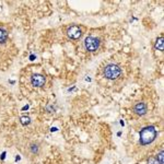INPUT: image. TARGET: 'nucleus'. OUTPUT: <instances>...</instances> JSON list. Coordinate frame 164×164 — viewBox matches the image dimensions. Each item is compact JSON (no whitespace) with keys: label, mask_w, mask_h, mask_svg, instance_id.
Returning <instances> with one entry per match:
<instances>
[{"label":"nucleus","mask_w":164,"mask_h":164,"mask_svg":"<svg viewBox=\"0 0 164 164\" xmlns=\"http://www.w3.org/2000/svg\"><path fill=\"white\" fill-rule=\"evenodd\" d=\"M154 48L157 50H160V52H163L164 49V39L163 37H157V41H155L154 43Z\"/></svg>","instance_id":"nucleus-7"},{"label":"nucleus","mask_w":164,"mask_h":164,"mask_svg":"<svg viewBox=\"0 0 164 164\" xmlns=\"http://www.w3.org/2000/svg\"><path fill=\"white\" fill-rule=\"evenodd\" d=\"M20 123L22 126H27L31 124V118L29 116H21L20 117Z\"/></svg>","instance_id":"nucleus-10"},{"label":"nucleus","mask_w":164,"mask_h":164,"mask_svg":"<svg viewBox=\"0 0 164 164\" xmlns=\"http://www.w3.org/2000/svg\"><path fill=\"white\" fill-rule=\"evenodd\" d=\"M46 78L43 75H39V73H34L31 77V84L34 88H42L45 85Z\"/></svg>","instance_id":"nucleus-5"},{"label":"nucleus","mask_w":164,"mask_h":164,"mask_svg":"<svg viewBox=\"0 0 164 164\" xmlns=\"http://www.w3.org/2000/svg\"><path fill=\"white\" fill-rule=\"evenodd\" d=\"M100 39L98 37H94V36H88L84 39V42H83V46H84L85 50L88 52H96V50L100 48Z\"/></svg>","instance_id":"nucleus-3"},{"label":"nucleus","mask_w":164,"mask_h":164,"mask_svg":"<svg viewBox=\"0 0 164 164\" xmlns=\"http://www.w3.org/2000/svg\"><path fill=\"white\" fill-rule=\"evenodd\" d=\"M30 151L33 154H37L39 152V144L37 142H32L30 144Z\"/></svg>","instance_id":"nucleus-9"},{"label":"nucleus","mask_w":164,"mask_h":164,"mask_svg":"<svg viewBox=\"0 0 164 164\" xmlns=\"http://www.w3.org/2000/svg\"><path fill=\"white\" fill-rule=\"evenodd\" d=\"M148 164H159V162H157V160L155 157H151L148 159Z\"/></svg>","instance_id":"nucleus-13"},{"label":"nucleus","mask_w":164,"mask_h":164,"mask_svg":"<svg viewBox=\"0 0 164 164\" xmlns=\"http://www.w3.org/2000/svg\"><path fill=\"white\" fill-rule=\"evenodd\" d=\"M67 36L71 39H79L82 36V30L78 25H71L67 29Z\"/></svg>","instance_id":"nucleus-4"},{"label":"nucleus","mask_w":164,"mask_h":164,"mask_svg":"<svg viewBox=\"0 0 164 164\" xmlns=\"http://www.w3.org/2000/svg\"><path fill=\"white\" fill-rule=\"evenodd\" d=\"M134 112L139 116H144L148 112V106L144 102H137L134 105Z\"/></svg>","instance_id":"nucleus-6"},{"label":"nucleus","mask_w":164,"mask_h":164,"mask_svg":"<svg viewBox=\"0 0 164 164\" xmlns=\"http://www.w3.org/2000/svg\"><path fill=\"white\" fill-rule=\"evenodd\" d=\"M8 32L7 30H5V29H2V27H0V44H3L7 42L8 39Z\"/></svg>","instance_id":"nucleus-8"},{"label":"nucleus","mask_w":164,"mask_h":164,"mask_svg":"<svg viewBox=\"0 0 164 164\" xmlns=\"http://www.w3.org/2000/svg\"><path fill=\"white\" fill-rule=\"evenodd\" d=\"M103 75L108 80H116L121 75V68L118 65L108 64L103 69Z\"/></svg>","instance_id":"nucleus-2"},{"label":"nucleus","mask_w":164,"mask_h":164,"mask_svg":"<svg viewBox=\"0 0 164 164\" xmlns=\"http://www.w3.org/2000/svg\"><path fill=\"white\" fill-rule=\"evenodd\" d=\"M155 159L157 160L159 164H164V152H163V150H161L159 153H157Z\"/></svg>","instance_id":"nucleus-11"},{"label":"nucleus","mask_w":164,"mask_h":164,"mask_svg":"<svg viewBox=\"0 0 164 164\" xmlns=\"http://www.w3.org/2000/svg\"><path fill=\"white\" fill-rule=\"evenodd\" d=\"M157 136V131L154 126H147L142 128L139 132V142L142 146L152 144Z\"/></svg>","instance_id":"nucleus-1"},{"label":"nucleus","mask_w":164,"mask_h":164,"mask_svg":"<svg viewBox=\"0 0 164 164\" xmlns=\"http://www.w3.org/2000/svg\"><path fill=\"white\" fill-rule=\"evenodd\" d=\"M46 111L49 113H55V111H56V107L54 106L52 104H48L47 106H46Z\"/></svg>","instance_id":"nucleus-12"}]
</instances>
